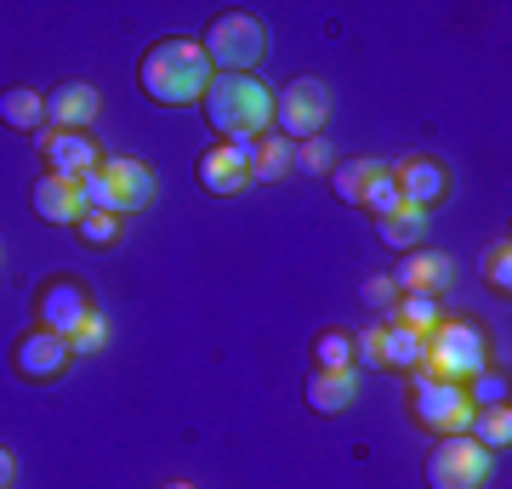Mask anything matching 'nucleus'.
I'll list each match as a JSON object with an SVG mask.
<instances>
[{"label": "nucleus", "instance_id": "nucleus-1", "mask_svg": "<svg viewBox=\"0 0 512 489\" xmlns=\"http://www.w3.org/2000/svg\"><path fill=\"white\" fill-rule=\"evenodd\" d=\"M211 80H217L211 57H205L200 40H188V35L154 40L143 52V63H137V86H143L160 109H188V103H200Z\"/></svg>", "mask_w": 512, "mask_h": 489}, {"label": "nucleus", "instance_id": "nucleus-2", "mask_svg": "<svg viewBox=\"0 0 512 489\" xmlns=\"http://www.w3.org/2000/svg\"><path fill=\"white\" fill-rule=\"evenodd\" d=\"M205 126L217 131V143H256L262 131H274V91L256 74H217L200 97Z\"/></svg>", "mask_w": 512, "mask_h": 489}, {"label": "nucleus", "instance_id": "nucleus-3", "mask_svg": "<svg viewBox=\"0 0 512 489\" xmlns=\"http://www.w3.org/2000/svg\"><path fill=\"white\" fill-rule=\"evenodd\" d=\"M80 188H86V211H109V217H137L160 194L154 188V165L143 160H103Z\"/></svg>", "mask_w": 512, "mask_h": 489}, {"label": "nucleus", "instance_id": "nucleus-4", "mask_svg": "<svg viewBox=\"0 0 512 489\" xmlns=\"http://www.w3.org/2000/svg\"><path fill=\"white\" fill-rule=\"evenodd\" d=\"M478 370H490V342L473 319H444L433 336H427V359H421V376L433 381H467Z\"/></svg>", "mask_w": 512, "mask_h": 489}, {"label": "nucleus", "instance_id": "nucleus-5", "mask_svg": "<svg viewBox=\"0 0 512 489\" xmlns=\"http://www.w3.org/2000/svg\"><path fill=\"white\" fill-rule=\"evenodd\" d=\"M416 376V393H410V410H416V421L427 427L433 438H467L473 433V404H467V387L461 381H433L421 376V370H410Z\"/></svg>", "mask_w": 512, "mask_h": 489}, {"label": "nucleus", "instance_id": "nucleus-6", "mask_svg": "<svg viewBox=\"0 0 512 489\" xmlns=\"http://www.w3.org/2000/svg\"><path fill=\"white\" fill-rule=\"evenodd\" d=\"M200 46H205V57H211L217 74H251L268 40H262V23H256L251 12H222V18H211Z\"/></svg>", "mask_w": 512, "mask_h": 489}, {"label": "nucleus", "instance_id": "nucleus-7", "mask_svg": "<svg viewBox=\"0 0 512 489\" xmlns=\"http://www.w3.org/2000/svg\"><path fill=\"white\" fill-rule=\"evenodd\" d=\"M274 120H279V137H285V143L319 137L325 120H330V86L319 80V74H296L291 86L274 97Z\"/></svg>", "mask_w": 512, "mask_h": 489}, {"label": "nucleus", "instance_id": "nucleus-8", "mask_svg": "<svg viewBox=\"0 0 512 489\" xmlns=\"http://www.w3.org/2000/svg\"><path fill=\"white\" fill-rule=\"evenodd\" d=\"M490 478V450L467 438H439L433 455H427V489H484Z\"/></svg>", "mask_w": 512, "mask_h": 489}, {"label": "nucleus", "instance_id": "nucleus-9", "mask_svg": "<svg viewBox=\"0 0 512 489\" xmlns=\"http://www.w3.org/2000/svg\"><path fill=\"white\" fill-rule=\"evenodd\" d=\"M35 308H40V330L74 336V330L97 313V302H92V290L80 285V279H46L40 296H35Z\"/></svg>", "mask_w": 512, "mask_h": 489}, {"label": "nucleus", "instance_id": "nucleus-10", "mask_svg": "<svg viewBox=\"0 0 512 489\" xmlns=\"http://www.w3.org/2000/svg\"><path fill=\"white\" fill-rule=\"evenodd\" d=\"M393 171V182H399L404 205H416V211H433V205L450 200V188H456V177H450V165L433 160V154H410V160L387 165Z\"/></svg>", "mask_w": 512, "mask_h": 489}, {"label": "nucleus", "instance_id": "nucleus-11", "mask_svg": "<svg viewBox=\"0 0 512 489\" xmlns=\"http://www.w3.org/2000/svg\"><path fill=\"white\" fill-rule=\"evenodd\" d=\"M40 154L52 165V177H69V182H86L97 165L109 160L92 131H40Z\"/></svg>", "mask_w": 512, "mask_h": 489}, {"label": "nucleus", "instance_id": "nucleus-12", "mask_svg": "<svg viewBox=\"0 0 512 489\" xmlns=\"http://www.w3.org/2000/svg\"><path fill=\"white\" fill-rule=\"evenodd\" d=\"M69 364H74V347H69V336H57V330L35 325L18 347H12V370H18L23 381H57Z\"/></svg>", "mask_w": 512, "mask_h": 489}, {"label": "nucleus", "instance_id": "nucleus-13", "mask_svg": "<svg viewBox=\"0 0 512 489\" xmlns=\"http://www.w3.org/2000/svg\"><path fill=\"white\" fill-rule=\"evenodd\" d=\"M103 114V91L92 80H63L57 91H46V120L52 131H92Z\"/></svg>", "mask_w": 512, "mask_h": 489}, {"label": "nucleus", "instance_id": "nucleus-14", "mask_svg": "<svg viewBox=\"0 0 512 489\" xmlns=\"http://www.w3.org/2000/svg\"><path fill=\"white\" fill-rule=\"evenodd\" d=\"M200 188L217 200H234L251 188V165H245V143H211L200 154Z\"/></svg>", "mask_w": 512, "mask_h": 489}, {"label": "nucleus", "instance_id": "nucleus-15", "mask_svg": "<svg viewBox=\"0 0 512 489\" xmlns=\"http://www.w3.org/2000/svg\"><path fill=\"white\" fill-rule=\"evenodd\" d=\"M29 200H35V217L40 222H57V228H74V222L86 217V188L69 182V177H52V171L35 182V194H29Z\"/></svg>", "mask_w": 512, "mask_h": 489}, {"label": "nucleus", "instance_id": "nucleus-16", "mask_svg": "<svg viewBox=\"0 0 512 489\" xmlns=\"http://www.w3.org/2000/svg\"><path fill=\"white\" fill-rule=\"evenodd\" d=\"M450 285V256L444 251H404L399 273H393V290L399 296H439Z\"/></svg>", "mask_w": 512, "mask_h": 489}, {"label": "nucleus", "instance_id": "nucleus-17", "mask_svg": "<svg viewBox=\"0 0 512 489\" xmlns=\"http://www.w3.org/2000/svg\"><path fill=\"white\" fill-rule=\"evenodd\" d=\"M359 399V370H313L308 376V410L313 416H342Z\"/></svg>", "mask_w": 512, "mask_h": 489}, {"label": "nucleus", "instance_id": "nucleus-18", "mask_svg": "<svg viewBox=\"0 0 512 489\" xmlns=\"http://www.w3.org/2000/svg\"><path fill=\"white\" fill-rule=\"evenodd\" d=\"M245 165H251V182L291 177V143H285L279 131H262L256 143H245Z\"/></svg>", "mask_w": 512, "mask_h": 489}, {"label": "nucleus", "instance_id": "nucleus-19", "mask_svg": "<svg viewBox=\"0 0 512 489\" xmlns=\"http://www.w3.org/2000/svg\"><path fill=\"white\" fill-rule=\"evenodd\" d=\"M0 126L29 131V137H35V131L46 126V97H40L35 86H6L0 91Z\"/></svg>", "mask_w": 512, "mask_h": 489}, {"label": "nucleus", "instance_id": "nucleus-20", "mask_svg": "<svg viewBox=\"0 0 512 489\" xmlns=\"http://www.w3.org/2000/svg\"><path fill=\"white\" fill-rule=\"evenodd\" d=\"M376 234H382L387 251H421V239H427V211H416V205H399L393 217L376 222Z\"/></svg>", "mask_w": 512, "mask_h": 489}, {"label": "nucleus", "instance_id": "nucleus-21", "mask_svg": "<svg viewBox=\"0 0 512 489\" xmlns=\"http://www.w3.org/2000/svg\"><path fill=\"white\" fill-rule=\"evenodd\" d=\"M382 325H404V330H416V336H433L444 325V308H439V296H399Z\"/></svg>", "mask_w": 512, "mask_h": 489}, {"label": "nucleus", "instance_id": "nucleus-22", "mask_svg": "<svg viewBox=\"0 0 512 489\" xmlns=\"http://www.w3.org/2000/svg\"><path fill=\"white\" fill-rule=\"evenodd\" d=\"M376 171H382V160H342V165H330V188H336V200H342V205H365V188L376 182Z\"/></svg>", "mask_w": 512, "mask_h": 489}, {"label": "nucleus", "instance_id": "nucleus-23", "mask_svg": "<svg viewBox=\"0 0 512 489\" xmlns=\"http://www.w3.org/2000/svg\"><path fill=\"white\" fill-rule=\"evenodd\" d=\"M421 359H427V336H416L404 325H387V342H382L387 370H421Z\"/></svg>", "mask_w": 512, "mask_h": 489}, {"label": "nucleus", "instance_id": "nucleus-24", "mask_svg": "<svg viewBox=\"0 0 512 489\" xmlns=\"http://www.w3.org/2000/svg\"><path fill=\"white\" fill-rule=\"evenodd\" d=\"M313 370H353V336L348 330L313 336Z\"/></svg>", "mask_w": 512, "mask_h": 489}, {"label": "nucleus", "instance_id": "nucleus-25", "mask_svg": "<svg viewBox=\"0 0 512 489\" xmlns=\"http://www.w3.org/2000/svg\"><path fill=\"white\" fill-rule=\"evenodd\" d=\"M461 387H467V404H473V410H507V376H501V370H478V376H467Z\"/></svg>", "mask_w": 512, "mask_h": 489}, {"label": "nucleus", "instance_id": "nucleus-26", "mask_svg": "<svg viewBox=\"0 0 512 489\" xmlns=\"http://www.w3.org/2000/svg\"><path fill=\"white\" fill-rule=\"evenodd\" d=\"M399 205H404L399 182H393V171H387V165H382V171H376V182H370V188H365V205H359V211H370V217L382 222V217H393Z\"/></svg>", "mask_w": 512, "mask_h": 489}, {"label": "nucleus", "instance_id": "nucleus-27", "mask_svg": "<svg viewBox=\"0 0 512 489\" xmlns=\"http://www.w3.org/2000/svg\"><path fill=\"white\" fill-rule=\"evenodd\" d=\"M473 438L490 455L507 450V444H512V410H478V416H473Z\"/></svg>", "mask_w": 512, "mask_h": 489}, {"label": "nucleus", "instance_id": "nucleus-28", "mask_svg": "<svg viewBox=\"0 0 512 489\" xmlns=\"http://www.w3.org/2000/svg\"><path fill=\"white\" fill-rule=\"evenodd\" d=\"M74 234H80V245H114V239L126 234V217H109V211H86V217L74 222Z\"/></svg>", "mask_w": 512, "mask_h": 489}, {"label": "nucleus", "instance_id": "nucleus-29", "mask_svg": "<svg viewBox=\"0 0 512 489\" xmlns=\"http://www.w3.org/2000/svg\"><path fill=\"white\" fill-rule=\"evenodd\" d=\"M330 165H336V154H330V143L325 137H308V143H291V171H325L330 177Z\"/></svg>", "mask_w": 512, "mask_h": 489}, {"label": "nucleus", "instance_id": "nucleus-30", "mask_svg": "<svg viewBox=\"0 0 512 489\" xmlns=\"http://www.w3.org/2000/svg\"><path fill=\"white\" fill-rule=\"evenodd\" d=\"M484 285H490V290H501V296L512 290V245H507V239L484 251Z\"/></svg>", "mask_w": 512, "mask_h": 489}, {"label": "nucleus", "instance_id": "nucleus-31", "mask_svg": "<svg viewBox=\"0 0 512 489\" xmlns=\"http://www.w3.org/2000/svg\"><path fill=\"white\" fill-rule=\"evenodd\" d=\"M382 342H387V325H370L365 336H353V370H387Z\"/></svg>", "mask_w": 512, "mask_h": 489}, {"label": "nucleus", "instance_id": "nucleus-32", "mask_svg": "<svg viewBox=\"0 0 512 489\" xmlns=\"http://www.w3.org/2000/svg\"><path fill=\"white\" fill-rule=\"evenodd\" d=\"M69 347H74V359H80V353H103V347H109V325H103V313H92L86 325L74 330Z\"/></svg>", "mask_w": 512, "mask_h": 489}, {"label": "nucleus", "instance_id": "nucleus-33", "mask_svg": "<svg viewBox=\"0 0 512 489\" xmlns=\"http://www.w3.org/2000/svg\"><path fill=\"white\" fill-rule=\"evenodd\" d=\"M365 296H370V302H382V308H393V302H399V290H393V279H370V285H365Z\"/></svg>", "mask_w": 512, "mask_h": 489}, {"label": "nucleus", "instance_id": "nucleus-34", "mask_svg": "<svg viewBox=\"0 0 512 489\" xmlns=\"http://www.w3.org/2000/svg\"><path fill=\"white\" fill-rule=\"evenodd\" d=\"M12 478H18V461H12L6 444H0V489H12Z\"/></svg>", "mask_w": 512, "mask_h": 489}, {"label": "nucleus", "instance_id": "nucleus-35", "mask_svg": "<svg viewBox=\"0 0 512 489\" xmlns=\"http://www.w3.org/2000/svg\"><path fill=\"white\" fill-rule=\"evenodd\" d=\"M165 489H194V484H165Z\"/></svg>", "mask_w": 512, "mask_h": 489}]
</instances>
